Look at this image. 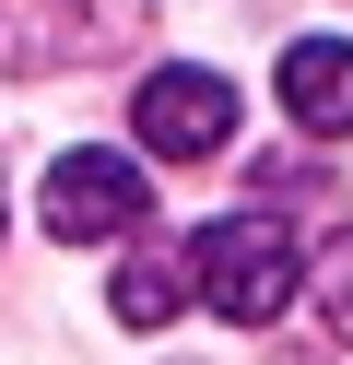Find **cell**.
<instances>
[{
    "label": "cell",
    "mask_w": 353,
    "mask_h": 365,
    "mask_svg": "<svg viewBox=\"0 0 353 365\" xmlns=\"http://www.w3.org/2000/svg\"><path fill=\"white\" fill-rule=\"evenodd\" d=\"M282 106L318 142H353V36H295L282 48Z\"/></svg>",
    "instance_id": "cell-4"
},
{
    "label": "cell",
    "mask_w": 353,
    "mask_h": 365,
    "mask_svg": "<svg viewBox=\"0 0 353 365\" xmlns=\"http://www.w3.org/2000/svg\"><path fill=\"white\" fill-rule=\"evenodd\" d=\"M130 118H141V153H165V165H200V153L235 142V83L200 71V59H165V71L130 83Z\"/></svg>",
    "instance_id": "cell-2"
},
{
    "label": "cell",
    "mask_w": 353,
    "mask_h": 365,
    "mask_svg": "<svg viewBox=\"0 0 353 365\" xmlns=\"http://www.w3.org/2000/svg\"><path fill=\"white\" fill-rule=\"evenodd\" d=\"M188 283H200L212 318L271 330V318L306 294V236H295L282 212H212L200 236H188Z\"/></svg>",
    "instance_id": "cell-1"
},
{
    "label": "cell",
    "mask_w": 353,
    "mask_h": 365,
    "mask_svg": "<svg viewBox=\"0 0 353 365\" xmlns=\"http://www.w3.org/2000/svg\"><path fill=\"white\" fill-rule=\"evenodd\" d=\"M188 294H200V283H188V247H153V236H141L130 259H118V283H106V307L130 318V330H165V318L188 307Z\"/></svg>",
    "instance_id": "cell-5"
},
{
    "label": "cell",
    "mask_w": 353,
    "mask_h": 365,
    "mask_svg": "<svg viewBox=\"0 0 353 365\" xmlns=\"http://www.w3.org/2000/svg\"><path fill=\"white\" fill-rule=\"evenodd\" d=\"M141 200H153V177H141L130 153H59L47 189H36V224H47L59 247H94V236H130Z\"/></svg>",
    "instance_id": "cell-3"
},
{
    "label": "cell",
    "mask_w": 353,
    "mask_h": 365,
    "mask_svg": "<svg viewBox=\"0 0 353 365\" xmlns=\"http://www.w3.org/2000/svg\"><path fill=\"white\" fill-rule=\"evenodd\" d=\"M306 283H318V307H329V330L353 341V236H329L318 259H306Z\"/></svg>",
    "instance_id": "cell-6"
}]
</instances>
